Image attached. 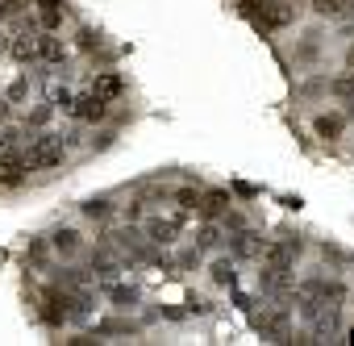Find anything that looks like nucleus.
<instances>
[{
  "instance_id": "nucleus-1",
  "label": "nucleus",
  "mask_w": 354,
  "mask_h": 346,
  "mask_svg": "<svg viewBox=\"0 0 354 346\" xmlns=\"http://www.w3.org/2000/svg\"><path fill=\"white\" fill-rule=\"evenodd\" d=\"M21 180H26V150L17 129H5L0 134V188H21Z\"/></svg>"
},
{
  "instance_id": "nucleus-2",
  "label": "nucleus",
  "mask_w": 354,
  "mask_h": 346,
  "mask_svg": "<svg viewBox=\"0 0 354 346\" xmlns=\"http://www.w3.org/2000/svg\"><path fill=\"white\" fill-rule=\"evenodd\" d=\"M63 158H67L63 138L59 134H38L26 150V171H55V167H63Z\"/></svg>"
},
{
  "instance_id": "nucleus-3",
  "label": "nucleus",
  "mask_w": 354,
  "mask_h": 346,
  "mask_svg": "<svg viewBox=\"0 0 354 346\" xmlns=\"http://www.w3.org/2000/svg\"><path fill=\"white\" fill-rule=\"evenodd\" d=\"M246 17L254 21L259 34H275V30H288L296 21V5H292V0H275V5H263V9H254Z\"/></svg>"
},
{
  "instance_id": "nucleus-4",
  "label": "nucleus",
  "mask_w": 354,
  "mask_h": 346,
  "mask_svg": "<svg viewBox=\"0 0 354 346\" xmlns=\"http://www.w3.org/2000/svg\"><path fill=\"white\" fill-rule=\"evenodd\" d=\"M254 329L263 334V342H292V321L283 304H267L263 313H254Z\"/></svg>"
},
{
  "instance_id": "nucleus-5",
  "label": "nucleus",
  "mask_w": 354,
  "mask_h": 346,
  "mask_svg": "<svg viewBox=\"0 0 354 346\" xmlns=\"http://www.w3.org/2000/svg\"><path fill=\"white\" fill-rule=\"evenodd\" d=\"M109 113V100H100L92 88L84 92V96H71V117L75 121H84V125H92V121H100Z\"/></svg>"
},
{
  "instance_id": "nucleus-6",
  "label": "nucleus",
  "mask_w": 354,
  "mask_h": 346,
  "mask_svg": "<svg viewBox=\"0 0 354 346\" xmlns=\"http://www.w3.org/2000/svg\"><path fill=\"white\" fill-rule=\"evenodd\" d=\"M184 230V213H175V217H154V221H146V234H150V242H158V246H171L175 242V234Z\"/></svg>"
},
{
  "instance_id": "nucleus-7",
  "label": "nucleus",
  "mask_w": 354,
  "mask_h": 346,
  "mask_svg": "<svg viewBox=\"0 0 354 346\" xmlns=\"http://www.w3.org/2000/svg\"><path fill=\"white\" fill-rule=\"evenodd\" d=\"M92 92H96L100 100H109V104H113V100H117V96L125 92V80H121L117 71H100V75L92 80Z\"/></svg>"
},
{
  "instance_id": "nucleus-8",
  "label": "nucleus",
  "mask_w": 354,
  "mask_h": 346,
  "mask_svg": "<svg viewBox=\"0 0 354 346\" xmlns=\"http://www.w3.org/2000/svg\"><path fill=\"white\" fill-rule=\"evenodd\" d=\"M9 55H13L17 63H34V59H38V34H17V38L9 42Z\"/></svg>"
},
{
  "instance_id": "nucleus-9",
  "label": "nucleus",
  "mask_w": 354,
  "mask_h": 346,
  "mask_svg": "<svg viewBox=\"0 0 354 346\" xmlns=\"http://www.w3.org/2000/svg\"><path fill=\"white\" fill-rule=\"evenodd\" d=\"M259 255H263V238L250 234V230H238V238H234V259H259Z\"/></svg>"
},
{
  "instance_id": "nucleus-10",
  "label": "nucleus",
  "mask_w": 354,
  "mask_h": 346,
  "mask_svg": "<svg viewBox=\"0 0 354 346\" xmlns=\"http://www.w3.org/2000/svg\"><path fill=\"white\" fill-rule=\"evenodd\" d=\"M234 201L225 197V192H205L201 201H196V209H201V217H217V213H225Z\"/></svg>"
},
{
  "instance_id": "nucleus-11",
  "label": "nucleus",
  "mask_w": 354,
  "mask_h": 346,
  "mask_svg": "<svg viewBox=\"0 0 354 346\" xmlns=\"http://www.w3.org/2000/svg\"><path fill=\"white\" fill-rule=\"evenodd\" d=\"M342 125H346V117H329V113H321V117L313 121L317 138H325V142H329V138H337V134H342Z\"/></svg>"
},
{
  "instance_id": "nucleus-12",
  "label": "nucleus",
  "mask_w": 354,
  "mask_h": 346,
  "mask_svg": "<svg viewBox=\"0 0 354 346\" xmlns=\"http://www.w3.org/2000/svg\"><path fill=\"white\" fill-rule=\"evenodd\" d=\"M38 13H42V26L46 30H59V21H63V0H38Z\"/></svg>"
},
{
  "instance_id": "nucleus-13",
  "label": "nucleus",
  "mask_w": 354,
  "mask_h": 346,
  "mask_svg": "<svg viewBox=\"0 0 354 346\" xmlns=\"http://www.w3.org/2000/svg\"><path fill=\"white\" fill-rule=\"evenodd\" d=\"M350 9H354V0H313V13H321V17H342Z\"/></svg>"
},
{
  "instance_id": "nucleus-14",
  "label": "nucleus",
  "mask_w": 354,
  "mask_h": 346,
  "mask_svg": "<svg viewBox=\"0 0 354 346\" xmlns=\"http://www.w3.org/2000/svg\"><path fill=\"white\" fill-rule=\"evenodd\" d=\"M213 280H217L221 288H234V284H238V271H234V259H217V263H213Z\"/></svg>"
},
{
  "instance_id": "nucleus-15",
  "label": "nucleus",
  "mask_w": 354,
  "mask_h": 346,
  "mask_svg": "<svg viewBox=\"0 0 354 346\" xmlns=\"http://www.w3.org/2000/svg\"><path fill=\"white\" fill-rule=\"evenodd\" d=\"M55 251H63V255L80 251V234H75V230H59V234H55Z\"/></svg>"
},
{
  "instance_id": "nucleus-16",
  "label": "nucleus",
  "mask_w": 354,
  "mask_h": 346,
  "mask_svg": "<svg viewBox=\"0 0 354 346\" xmlns=\"http://www.w3.org/2000/svg\"><path fill=\"white\" fill-rule=\"evenodd\" d=\"M100 334H138V329H133L129 321H104V325H96V338H100Z\"/></svg>"
},
{
  "instance_id": "nucleus-17",
  "label": "nucleus",
  "mask_w": 354,
  "mask_h": 346,
  "mask_svg": "<svg viewBox=\"0 0 354 346\" xmlns=\"http://www.w3.org/2000/svg\"><path fill=\"white\" fill-rule=\"evenodd\" d=\"M109 296H113L117 304H133V300H138V292H133V288H109Z\"/></svg>"
},
{
  "instance_id": "nucleus-18",
  "label": "nucleus",
  "mask_w": 354,
  "mask_h": 346,
  "mask_svg": "<svg viewBox=\"0 0 354 346\" xmlns=\"http://www.w3.org/2000/svg\"><path fill=\"white\" fill-rule=\"evenodd\" d=\"M84 213L88 217H104L109 213V201H92V205H84Z\"/></svg>"
},
{
  "instance_id": "nucleus-19",
  "label": "nucleus",
  "mask_w": 354,
  "mask_h": 346,
  "mask_svg": "<svg viewBox=\"0 0 354 346\" xmlns=\"http://www.w3.org/2000/svg\"><path fill=\"white\" fill-rule=\"evenodd\" d=\"M55 109H63V113H71V92H55Z\"/></svg>"
},
{
  "instance_id": "nucleus-20",
  "label": "nucleus",
  "mask_w": 354,
  "mask_h": 346,
  "mask_svg": "<svg viewBox=\"0 0 354 346\" xmlns=\"http://www.w3.org/2000/svg\"><path fill=\"white\" fill-rule=\"evenodd\" d=\"M21 9V0H0V17H9V13H17Z\"/></svg>"
},
{
  "instance_id": "nucleus-21",
  "label": "nucleus",
  "mask_w": 354,
  "mask_h": 346,
  "mask_svg": "<svg viewBox=\"0 0 354 346\" xmlns=\"http://www.w3.org/2000/svg\"><path fill=\"white\" fill-rule=\"evenodd\" d=\"M263 5H275V0H242V13H254V9H263Z\"/></svg>"
},
{
  "instance_id": "nucleus-22",
  "label": "nucleus",
  "mask_w": 354,
  "mask_h": 346,
  "mask_svg": "<svg viewBox=\"0 0 354 346\" xmlns=\"http://www.w3.org/2000/svg\"><path fill=\"white\" fill-rule=\"evenodd\" d=\"M346 67L354 71V42H350V51H346Z\"/></svg>"
},
{
  "instance_id": "nucleus-23",
  "label": "nucleus",
  "mask_w": 354,
  "mask_h": 346,
  "mask_svg": "<svg viewBox=\"0 0 354 346\" xmlns=\"http://www.w3.org/2000/svg\"><path fill=\"white\" fill-rule=\"evenodd\" d=\"M346 342H354V329H350V338H346Z\"/></svg>"
},
{
  "instance_id": "nucleus-24",
  "label": "nucleus",
  "mask_w": 354,
  "mask_h": 346,
  "mask_svg": "<svg viewBox=\"0 0 354 346\" xmlns=\"http://www.w3.org/2000/svg\"><path fill=\"white\" fill-rule=\"evenodd\" d=\"M350 117H354V104H350Z\"/></svg>"
}]
</instances>
